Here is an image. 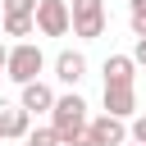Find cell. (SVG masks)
<instances>
[{
  "label": "cell",
  "mask_w": 146,
  "mask_h": 146,
  "mask_svg": "<svg viewBox=\"0 0 146 146\" xmlns=\"http://www.w3.org/2000/svg\"><path fill=\"white\" fill-rule=\"evenodd\" d=\"M123 146H146V141H123Z\"/></svg>",
  "instance_id": "ffe728a7"
},
{
  "label": "cell",
  "mask_w": 146,
  "mask_h": 146,
  "mask_svg": "<svg viewBox=\"0 0 146 146\" xmlns=\"http://www.w3.org/2000/svg\"><path fill=\"white\" fill-rule=\"evenodd\" d=\"M27 114H41V110H50L55 105V91L41 82V78H32V82H23V100H18Z\"/></svg>",
  "instance_id": "52a82bcc"
},
{
  "label": "cell",
  "mask_w": 146,
  "mask_h": 146,
  "mask_svg": "<svg viewBox=\"0 0 146 146\" xmlns=\"http://www.w3.org/2000/svg\"><path fill=\"white\" fill-rule=\"evenodd\" d=\"M105 110L119 114V119H128L137 110V87L132 82H105Z\"/></svg>",
  "instance_id": "5b68a950"
},
{
  "label": "cell",
  "mask_w": 146,
  "mask_h": 146,
  "mask_svg": "<svg viewBox=\"0 0 146 146\" xmlns=\"http://www.w3.org/2000/svg\"><path fill=\"white\" fill-rule=\"evenodd\" d=\"M50 128H55V132H59V141L68 146V141L87 128V100H82L78 91L55 96V105H50Z\"/></svg>",
  "instance_id": "6da1fadb"
},
{
  "label": "cell",
  "mask_w": 146,
  "mask_h": 146,
  "mask_svg": "<svg viewBox=\"0 0 146 146\" xmlns=\"http://www.w3.org/2000/svg\"><path fill=\"white\" fill-rule=\"evenodd\" d=\"M68 14H73V32L82 41H96L105 32V0H73Z\"/></svg>",
  "instance_id": "3957f363"
},
{
  "label": "cell",
  "mask_w": 146,
  "mask_h": 146,
  "mask_svg": "<svg viewBox=\"0 0 146 146\" xmlns=\"http://www.w3.org/2000/svg\"><path fill=\"white\" fill-rule=\"evenodd\" d=\"M0 137H5V132H0Z\"/></svg>",
  "instance_id": "44dd1931"
},
{
  "label": "cell",
  "mask_w": 146,
  "mask_h": 146,
  "mask_svg": "<svg viewBox=\"0 0 146 146\" xmlns=\"http://www.w3.org/2000/svg\"><path fill=\"white\" fill-rule=\"evenodd\" d=\"M27 128H32V114L23 105H0V132L5 137H27Z\"/></svg>",
  "instance_id": "9c48e42d"
},
{
  "label": "cell",
  "mask_w": 146,
  "mask_h": 146,
  "mask_svg": "<svg viewBox=\"0 0 146 146\" xmlns=\"http://www.w3.org/2000/svg\"><path fill=\"white\" fill-rule=\"evenodd\" d=\"M5 14H36V0H0Z\"/></svg>",
  "instance_id": "4fadbf2b"
},
{
  "label": "cell",
  "mask_w": 146,
  "mask_h": 146,
  "mask_svg": "<svg viewBox=\"0 0 146 146\" xmlns=\"http://www.w3.org/2000/svg\"><path fill=\"white\" fill-rule=\"evenodd\" d=\"M27 146H64V141H59V132L46 123V128H27Z\"/></svg>",
  "instance_id": "7c38bea8"
},
{
  "label": "cell",
  "mask_w": 146,
  "mask_h": 146,
  "mask_svg": "<svg viewBox=\"0 0 146 146\" xmlns=\"http://www.w3.org/2000/svg\"><path fill=\"white\" fill-rule=\"evenodd\" d=\"M128 9L132 14H146V0H128Z\"/></svg>",
  "instance_id": "ac0fdd59"
},
{
  "label": "cell",
  "mask_w": 146,
  "mask_h": 146,
  "mask_svg": "<svg viewBox=\"0 0 146 146\" xmlns=\"http://www.w3.org/2000/svg\"><path fill=\"white\" fill-rule=\"evenodd\" d=\"M36 32L41 36H64L73 27V14H68V0H36Z\"/></svg>",
  "instance_id": "277c9868"
},
{
  "label": "cell",
  "mask_w": 146,
  "mask_h": 146,
  "mask_svg": "<svg viewBox=\"0 0 146 146\" xmlns=\"http://www.w3.org/2000/svg\"><path fill=\"white\" fill-rule=\"evenodd\" d=\"M55 78L68 82V87H78V82L87 78V55H82V50H59V55H55Z\"/></svg>",
  "instance_id": "8992f818"
},
{
  "label": "cell",
  "mask_w": 146,
  "mask_h": 146,
  "mask_svg": "<svg viewBox=\"0 0 146 146\" xmlns=\"http://www.w3.org/2000/svg\"><path fill=\"white\" fill-rule=\"evenodd\" d=\"M5 55H9V46H5V41H0V68H5Z\"/></svg>",
  "instance_id": "d6986e66"
},
{
  "label": "cell",
  "mask_w": 146,
  "mask_h": 146,
  "mask_svg": "<svg viewBox=\"0 0 146 146\" xmlns=\"http://www.w3.org/2000/svg\"><path fill=\"white\" fill-rule=\"evenodd\" d=\"M0 32L5 36H32L36 32V18L32 14H0Z\"/></svg>",
  "instance_id": "8fae6325"
},
{
  "label": "cell",
  "mask_w": 146,
  "mask_h": 146,
  "mask_svg": "<svg viewBox=\"0 0 146 146\" xmlns=\"http://www.w3.org/2000/svg\"><path fill=\"white\" fill-rule=\"evenodd\" d=\"M105 82H137V59L132 55H110L105 59Z\"/></svg>",
  "instance_id": "30bf717a"
},
{
  "label": "cell",
  "mask_w": 146,
  "mask_h": 146,
  "mask_svg": "<svg viewBox=\"0 0 146 146\" xmlns=\"http://www.w3.org/2000/svg\"><path fill=\"white\" fill-rule=\"evenodd\" d=\"M41 68H46V55H41V46H32V41H18V46H9V55H5V78H14V82L23 87V82H32Z\"/></svg>",
  "instance_id": "7a4b0ae2"
},
{
  "label": "cell",
  "mask_w": 146,
  "mask_h": 146,
  "mask_svg": "<svg viewBox=\"0 0 146 146\" xmlns=\"http://www.w3.org/2000/svg\"><path fill=\"white\" fill-rule=\"evenodd\" d=\"M87 123L96 128V137H100L105 146H123V141H128V128H123V119H119V114H110V110H105L100 119H87Z\"/></svg>",
  "instance_id": "ba28073f"
},
{
  "label": "cell",
  "mask_w": 146,
  "mask_h": 146,
  "mask_svg": "<svg viewBox=\"0 0 146 146\" xmlns=\"http://www.w3.org/2000/svg\"><path fill=\"white\" fill-rule=\"evenodd\" d=\"M128 137H132V141H146V119H137V123H132V132H128Z\"/></svg>",
  "instance_id": "2e32d148"
},
{
  "label": "cell",
  "mask_w": 146,
  "mask_h": 146,
  "mask_svg": "<svg viewBox=\"0 0 146 146\" xmlns=\"http://www.w3.org/2000/svg\"><path fill=\"white\" fill-rule=\"evenodd\" d=\"M132 59H137V68H146V36H137V46H132Z\"/></svg>",
  "instance_id": "9a60e30c"
},
{
  "label": "cell",
  "mask_w": 146,
  "mask_h": 146,
  "mask_svg": "<svg viewBox=\"0 0 146 146\" xmlns=\"http://www.w3.org/2000/svg\"><path fill=\"white\" fill-rule=\"evenodd\" d=\"M132 32H137V36H146V14H132Z\"/></svg>",
  "instance_id": "e0dca14e"
},
{
  "label": "cell",
  "mask_w": 146,
  "mask_h": 146,
  "mask_svg": "<svg viewBox=\"0 0 146 146\" xmlns=\"http://www.w3.org/2000/svg\"><path fill=\"white\" fill-rule=\"evenodd\" d=\"M68 146H105V141H100V137H96V128L87 123V128H82V132H78V137L68 141Z\"/></svg>",
  "instance_id": "5bb4252c"
}]
</instances>
